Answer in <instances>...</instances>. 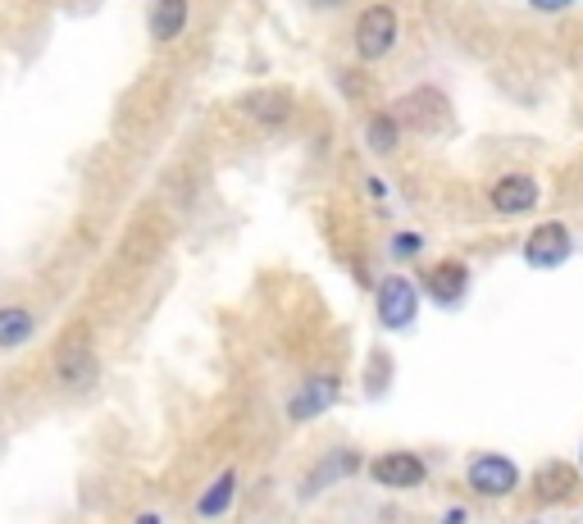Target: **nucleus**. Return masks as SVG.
<instances>
[{
    "instance_id": "4",
    "label": "nucleus",
    "mask_w": 583,
    "mask_h": 524,
    "mask_svg": "<svg viewBox=\"0 0 583 524\" xmlns=\"http://www.w3.org/2000/svg\"><path fill=\"white\" fill-rule=\"evenodd\" d=\"M365 474H369V484H378L387 493H415L428 484V461L411 447H387L365 461Z\"/></svg>"
},
{
    "instance_id": "11",
    "label": "nucleus",
    "mask_w": 583,
    "mask_h": 524,
    "mask_svg": "<svg viewBox=\"0 0 583 524\" xmlns=\"http://www.w3.org/2000/svg\"><path fill=\"white\" fill-rule=\"evenodd\" d=\"M579 488H583V474H579V465L574 461H543L538 469L528 474V493H533V502L538 506H565V502H574L579 497Z\"/></svg>"
},
{
    "instance_id": "7",
    "label": "nucleus",
    "mask_w": 583,
    "mask_h": 524,
    "mask_svg": "<svg viewBox=\"0 0 583 524\" xmlns=\"http://www.w3.org/2000/svg\"><path fill=\"white\" fill-rule=\"evenodd\" d=\"M520 251H524V265L538 269V274L561 269V265L574 256V233H570V224H561V219H543V224L528 228V237H524Z\"/></svg>"
},
{
    "instance_id": "3",
    "label": "nucleus",
    "mask_w": 583,
    "mask_h": 524,
    "mask_svg": "<svg viewBox=\"0 0 583 524\" xmlns=\"http://www.w3.org/2000/svg\"><path fill=\"white\" fill-rule=\"evenodd\" d=\"M465 484L474 497H488V502H502V497H515V488L524 484V469L515 456L506 452H470L465 461Z\"/></svg>"
},
{
    "instance_id": "21",
    "label": "nucleus",
    "mask_w": 583,
    "mask_h": 524,
    "mask_svg": "<svg viewBox=\"0 0 583 524\" xmlns=\"http://www.w3.org/2000/svg\"><path fill=\"white\" fill-rule=\"evenodd\" d=\"M306 6L319 14H337V10H347V0H306Z\"/></svg>"
},
{
    "instance_id": "2",
    "label": "nucleus",
    "mask_w": 583,
    "mask_h": 524,
    "mask_svg": "<svg viewBox=\"0 0 583 524\" xmlns=\"http://www.w3.org/2000/svg\"><path fill=\"white\" fill-rule=\"evenodd\" d=\"M419 301H424V293H419V283L411 274H402V269L397 274H383L378 288H374V319H378V328H387V333L415 328Z\"/></svg>"
},
{
    "instance_id": "16",
    "label": "nucleus",
    "mask_w": 583,
    "mask_h": 524,
    "mask_svg": "<svg viewBox=\"0 0 583 524\" xmlns=\"http://www.w3.org/2000/svg\"><path fill=\"white\" fill-rule=\"evenodd\" d=\"M37 328H41V319H37L32 306H23V301H6V306H0V356L28 347V343L37 338Z\"/></svg>"
},
{
    "instance_id": "6",
    "label": "nucleus",
    "mask_w": 583,
    "mask_h": 524,
    "mask_svg": "<svg viewBox=\"0 0 583 524\" xmlns=\"http://www.w3.org/2000/svg\"><path fill=\"white\" fill-rule=\"evenodd\" d=\"M51 374H56V384H60L65 393H73V397L91 393L96 384H101V356H96V343H91V338H69V343L56 352Z\"/></svg>"
},
{
    "instance_id": "1",
    "label": "nucleus",
    "mask_w": 583,
    "mask_h": 524,
    "mask_svg": "<svg viewBox=\"0 0 583 524\" xmlns=\"http://www.w3.org/2000/svg\"><path fill=\"white\" fill-rule=\"evenodd\" d=\"M397 37H402V14L397 6H387V0H374L365 6L352 23V51L360 65H378L397 51Z\"/></svg>"
},
{
    "instance_id": "19",
    "label": "nucleus",
    "mask_w": 583,
    "mask_h": 524,
    "mask_svg": "<svg viewBox=\"0 0 583 524\" xmlns=\"http://www.w3.org/2000/svg\"><path fill=\"white\" fill-rule=\"evenodd\" d=\"M387 378H393V356H387L383 347H374V356H369V365H365V388L378 397V393L387 388Z\"/></svg>"
},
{
    "instance_id": "5",
    "label": "nucleus",
    "mask_w": 583,
    "mask_h": 524,
    "mask_svg": "<svg viewBox=\"0 0 583 524\" xmlns=\"http://www.w3.org/2000/svg\"><path fill=\"white\" fill-rule=\"evenodd\" d=\"M470 288H474V269H470L461 256H443L437 265H428V269L419 274V293H424L437 310H456V306H465Z\"/></svg>"
},
{
    "instance_id": "23",
    "label": "nucleus",
    "mask_w": 583,
    "mask_h": 524,
    "mask_svg": "<svg viewBox=\"0 0 583 524\" xmlns=\"http://www.w3.org/2000/svg\"><path fill=\"white\" fill-rule=\"evenodd\" d=\"M465 520H470V515H465L461 506H452V511H443V524H465Z\"/></svg>"
},
{
    "instance_id": "8",
    "label": "nucleus",
    "mask_w": 583,
    "mask_h": 524,
    "mask_svg": "<svg viewBox=\"0 0 583 524\" xmlns=\"http://www.w3.org/2000/svg\"><path fill=\"white\" fill-rule=\"evenodd\" d=\"M337 397H343V378L337 374H310V378H302V388H292L283 415H287V424H310V419L328 415L337 406Z\"/></svg>"
},
{
    "instance_id": "10",
    "label": "nucleus",
    "mask_w": 583,
    "mask_h": 524,
    "mask_svg": "<svg viewBox=\"0 0 583 524\" xmlns=\"http://www.w3.org/2000/svg\"><path fill=\"white\" fill-rule=\"evenodd\" d=\"M365 452H356V447H333V452H324L315 465H310V474L302 479V502H315L324 488H337V484H347V479H356V474L365 469Z\"/></svg>"
},
{
    "instance_id": "18",
    "label": "nucleus",
    "mask_w": 583,
    "mask_h": 524,
    "mask_svg": "<svg viewBox=\"0 0 583 524\" xmlns=\"http://www.w3.org/2000/svg\"><path fill=\"white\" fill-rule=\"evenodd\" d=\"M424 233H415V228H397L393 237H387V256H393L397 265H411V260H419L424 256Z\"/></svg>"
},
{
    "instance_id": "17",
    "label": "nucleus",
    "mask_w": 583,
    "mask_h": 524,
    "mask_svg": "<svg viewBox=\"0 0 583 524\" xmlns=\"http://www.w3.org/2000/svg\"><path fill=\"white\" fill-rule=\"evenodd\" d=\"M233 506H237V469L228 465L201 488V497L191 502V511H197V520H224Z\"/></svg>"
},
{
    "instance_id": "22",
    "label": "nucleus",
    "mask_w": 583,
    "mask_h": 524,
    "mask_svg": "<svg viewBox=\"0 0 583 524\" xmlns=\"http://www.w3.org/2000/svg\"><path fill=\"white\" fill-rule=\"evenodd\" d=\"M132 524H165V515H160V511H137Z\"/></svg>"
},
{
    "instance_id": "24",
    "label": "nucleus",
    "mask_w": 583,
    "mask_h": 524,
    "mask_svg": "<svg viewBox=\"0 0 583 524\" xmlns=\"http://www.w3.org/2000/svg\"><path fill=\"white\" fill-rule=\"evenodd\" d=\"M574 465H579V474H583V443H579V456H574Z\"/></svg>"
},
{
    "instance_id": "25",
    "label": "nucleus",
    "mask_w": 583,
    "mask_h": 524,
    "mask_svg": "<svg viewBox=\"0 0 583 524\" xmlns=\"http://www.w3.org/2000/svg\"><path fill=\"white\" fill-rule=\"evenodd\" d=\"M528 524H538V520H528Z\"/></svg>"
},
{
    "instance_id": "15",
    "label": "nucleus",
    "mask_w": 583,
    "mask_h": 524,
    "mask_svg": "<svg viewBox=\"0 0 583 524\" xmlns=\"http://www.w3.org/2000/svg\"><path fill=\"white\" fill-rule=\"evenodd\" d=\"M437 110H443V91H437V87H415L411 97H402L397 119H402V128L428 137V132H437Z\"/></svg>"
},
{
    "instance_id": "9",
    "label": "nucleus",
    "mask_w": 583,
    "mask_h": 524,
    "mask_svg": "<svg viewBox=\"0 0 583 524\" xmlns=\"http://www.w3.org/2000/svg\"><path fill=\"white\" fill-rule=\"evenodd\" d=\"M538 201H543V187H538V178L524 174V169H511V174H502L488 187V206H493L497 219L533 215V210H538Z\"/></svg>"
},
{
    "instance_id": "20",
    "label": "nucleus",
    "mask_w": 583,
    "mask_h": 524,
    "mask_svg": "<svg viewBox=\"0 0 583 524\" xmlns=\"http://www.w3.org/2000/svg\"><path fill=\"white\" fill-rule=\"evenodd\" d=\"M528 6L538 10V14H561V10H570V6H574V0H528Z\"/></svg>"
},
{
    "instance_id": "14",
    "label": "nucleus",
    "mask_w": 583,
    "mask_h": 524,
    "mask_svg": "<svg viewBox=\"0 0 583 524\" xmlns=\"http://www.w3.org/2000/svg\"><path fill=\"white\" fill-rule=\"evenodd\" d=\"M187 28H191V0H151V10H146V32H151L156 46L182 41Z\"/></svg>"
},
{
    "instance_id": "13",
    "label": "nucleus",
    "mask_w": 583,
    "mask_h": 524,
    "mask_svg": "<svg viewBox=\"0 0 583 524\" xmlns=\"http://www.w3.org/2000/svg\"><path fill=\"white\" fill-rule=\"evenodd\" d=\"M402 119H397V110H387V106H378V110H369L365 115V123H360V141H365V151L369 156H378V160H387V156H397L402 151Z\"/></svg>"
},
{
    "instance_id": "12",
    "label": "nucleus",
    "mask_w": 583,
    "mask_h": 524,
    "mask_svg": "<svg viewBox=\"0 0 583 524\" xmlns=\"http://www.w3.org/2000/svg\"><path fill=\"white\" fill-rule=\"evenodd\" d=\"M237 110L260 128H283V123H292V115H297V97H292V91H278V87H265V91H247V97L237 101Z\"/></svg>"
}]
</instances>
